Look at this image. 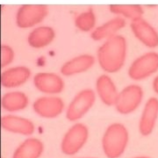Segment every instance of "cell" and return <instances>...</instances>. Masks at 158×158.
Instances as JSON below:
<instances>
[{"label": "cell", "mask_w": 158, "mask_h": 158, "mask_svg": "<svg viewBox=\"0 0 158 158\" xmlns=\"http://www.w3.org/2000/svg\"><path fill=\"white\" fill-rule=\"evenodd\" d=\"M125 26H126L125 19L120 16H117L94 29L91 34V38L97 41L106 40L112 36L116 35V34Z\"/></svg>", "instance_id": "cell-16"}, {"label": "cell", "mask_w": 158, "mask_h": 158, "mask_svg": "<svg viewBox=\"0 0 158 158\" xmlns=\"http://www.w3.org/2000/svg\"><path fill=\"white\" fill-rule=\"evenodd\" d=\"M130 28L137 40L149 48L158 47V32L143 18L133 20L130 23Z\"/></svg>", "instance_id": "cell-10"}, {"label": "cell", "mask_w": 158, "mask_h": 158, "mask_svg": "<svg viewBox=\"0 0 158 158\" xmlns=\"http://www.w3.org/2000/svg\"><path fill=\"white\" fill-rule=\"evenodd\" d=\"M0 125L5 131L22 135H31L35 130V126L31 120L16 115H6L2 117Z\"/></svg>", "instance_id": "cell-13"}, {"label": "cell", "mask_w": 158, "mask_h": 158, "mask_svg": "<svg viewBox=\"0 0 158 158\" xmlns=\"http://www.w3.org/2000/svg\"><path fill=\"white\" fill-rule=\"evenodd\" d=\"M95 57L92 55H80L67 61L62 65L60 72L64 77H71L84 73L93 67Z\"/></svg>", "instance_id": "cell-15"}, {"label": "cell", "mask_w": 158, "mask_h": 158, "mask_svg": "<svg viewBox=\"0 0 158 158\" xmlns=\"http://www.w3.org/2000/svg\"><path fill=\"white\" fill-rule=\"evenodd\" d=\"M143 89L138 84H129L119 92L115 102L116 111L122 115L134 113L143 100Z\"/></svg>", "instance_id": "cell-5"}, {"label": "cell", "mask_w": 158, "mask_h": 158, "mask_svg": "<svg viewBox=\"0 0 158 158\" xmlns=\"http://www.w3.org/2000/svg\"><path fill=\"white\" fill-rule=\"evenodd\" d=\"M64 102L56 95H48L38 98L33 104V110L36 114L45 119H55L63 113Z\"/></svg>", "instance_id": "cell-8"}, {"label": "cell", "mask_w": 158, "mask_h": 158, "mask_svg": "<svg viewBox=\"0 0 158 158\" xmlns=\"http://www.w3.org/2000/svg\"><path fill=\"white\" fill-rule=\"evenodd\" d=\"M14 51L7 45H2L0 48V65L5 68L13 63L14 60Z\"/></svg>", "instance_id": "cell-22"}, {"label": "cell", "mask_w": 158, "mask_h": 158, "mask_svg": "<svg viewBox=\"0 0 158 158\" xmlns=\"http://www.w3.org/2000/svg\"><path fill=\"white\" fill-rule=\"evenodd\" d=\"M158 71V53L150 51L145 53L132 62L127 74L134 81H142Z\"/></svg>", "instance_id": "cell-3"}, {"label": "cell", "mask_w": 158, "mask_h": 158, "mask_svg": "<svg viewBox=\"0 0 158 158\" xmlns=\"http://www.w3.org/2000/svg\"><path fill=\"white\" fill-rule=\"evenodd\" d=\"M89 137L86 125L77 123L67 131L62 140L61 150L66 156H74L83 149Z\"/></svg>", "instance_id": "cell-6"}, {"label": "cell", "mask_w": 158, "mask_h": 158, "mask_svg": "<svg viewBox=\"0 0 158 158\" xmlns=\"http://www.w3.org/2000/svg\"><path fill=\"white\" fill-rule=\"evenodd\" d=\"M80 158H96V157H80Z\"/></svg>", "instance_id": "cell-25"}, {"label": "cell", "mask_w": 158, "mask_h": 158, "mask_svg": "<svg viewBox=\"0 0 158 158\" xmlns=\"http://www.w3.org/2000/svg\"><path fill=\"white\" fill-rule=\"evenodd\" d=\"M95 88L96 93L104 105L107 106H114L119 92L110 76L106 74L99 76L96 80Z\"/></svg>", "instance_id": "cell-12"}, {"label": "cell", "mask_w": 158, "mask_h": 158, "mask_svg": "<svg viewBox=\"0 0 158 158\" xmlns=\"http://www.w3.org/2000/svg\"><path fill=\"white\" fill-rule=\"evenodd\" d=\"M29 98L22 92H11L1 99V106L7 112H19L28 106Z\"/></svg>", "instance_id": "cell-19"}, {"label": "cell", "mask_w": 158, "mask_h": 158, "mask_svg": "<svg viewBox=\"0 0 158 158\" xmlns=\"http://www.w3.org/2000/svg\"><path fill=\"white\" fill-rule=\"evenodd\" d=\"M129 141L127 128L121 123H113L102 138V149L107 158H119L127 149Z\"/></svg>", "instance_id": "cell-2"}, {"label": "cell", "mask_w": 158, "mask_h": 158, "mask_svg": "<svg viewBox=\"0 0 158 158\" xmlns=\"http://www.w3.org/2000/svg\"><path fill=\"white\" fill-rule=\"evenodd\" d=\"M127 55V42L123 35L116 34L106 40L97 51L100 68L109 74L119 72L125 65Z\"/></svg>", "instance_id": "cell-1"}, {"label": "cell", "mask_w": 158, "mask_h": 158, "mask_svg": "<svg viewBox=\"0 0 158 158\" xmlns=\"http://www.w3.org/2000/svg\"><path fill=\"white\" fill-rule=\"evenodd\" d=\"M96 102V92L92 89H84L72 99L65 115L69 121H77L92 108Z\"/></svg>", "instance_id": "cell-4"}, {"label": "cell", "mask_w": 158, "mask_h": 158, "mask_svg": "<svg viewBox=\"0 0 158 158\" xmlns=\"http://www.w3.org/2000/svg\"><path fill=\"white\" fill-rule=\"evenodd\" d=\"M109 10L113 14L122 16L131 20L142 18L144 14L143 8L140 5H110Z\"/></svg>", "instance_id": "cell-20"}, {"label": "cell", "mask_w": 158, "mask_h": 158, "mask_svg": "<svg viewBox=\"0 0 158 158\" xmlns=\"http://www.w3.org/2000/svg\"><path fill=\"white\" fill-rule=\"evenodd\" d=\"M43 142L37 138H28L15 150L13 158H40L43 154Z\"/></svg>", "instance_id": "cell-18"}, {"label": "cell", "mask_w": 158, "mask_h": 158, "mask_svg": "<svg viewBox=\"0 0 158 158\" xmlns=\"http://www.w3.org/2000/svg\"><path fill=\"white\" fill-rule=\"evenodd\" d=\"M133 158H151L150 156H135Z\"/></svg>", "instance_id": "cell-24"}, {"label": "cell", "mask_w": 158, "mask_h": 158, "mask_svg": "<svg viewBox=\"0 0 158 158\" xmlns=\"http://www.w3.org/2000/svg\"><path fill=\"white\" fill-rule=\"evenodd\" d=\"M56 37V32L51 27H39L34 29L27 37V42L34 48H43L50 45Z\"/></svg>", "instance_id": "cell-17"}, {"label": "cell", "mask_w": 158, "mask_h": 158, "mask_svg": "<svg viewBox=\"0 0 158 158\" xmlns=\"http://www.w3.org/2000/svg\"><path fill=\"white\" fill-rule=\"evenodd\" d=\"M34 85L36 89L46 95H58L65 89L63 78L54 72H38L34 76Z\"/></svg>", "instance_id": "cell-9"}, {"label": "cell", "mask_w": 158, "mask_h": 158, "mask_svg": "<svg viewBox=\"0 0 158 158\" xmlns=\"http://www.w3.org/2000/svg\"><path fill=\"white\" fill-rule=\"evenodd\" d=\"M48 14V8L45 5H25L19 9L16 23L19 27L28 28L40 24Z\"/></svg>", "instance_id": "cell-7"}, {"label": "cell", "mask_w": 158, "mask_h": 158, "mask_svg": "<svg viewBox=\"0 0 158 158\" xmlns=\"http://www.w3.org/2000/svg\"><path fill=\"white\" fill-rule=\"evenodd\" d=\"M31 74V70L26 66L10 68L1 73V85L5 88H17L21 86L28 81Z\"/></svg>", "instance_id": "cell-14"}, {"label": "cell", "mask_w": 158, "mask_h": 158, "mask_svg": "<svg viewBox=\"0 0 158 158\" xmlns=\"http://www.w3.org/2000/svg\"><path fill=\"white\" fill-rule=\"evenodd\" d=\"M158 120V99L149 98L144 106L139 121V132L144 137L149 136L156 127Z\"/></svg>", "instance_id": "cell-11"}, {"label": "cell", "mask_w": 158, "mask_h": 158, "mask_svg": "<svg viewBox=\"0 0 158 158\" xmlns=\"http://www.w3.org/2000/svg\"><path fill=\"white\" fill-rule=\"evenodd\" d=\"M96 25V15L93 9L89 8L87 11L80 13L75 19V26L82 32H90L93 30Z\"/></svg>", "instance_id": "cell-21"}, {"label": "cell", "mask_w": 158, "mask_h": 158, "mask_svg": "<svg viewBox=\"0 0 158 158\" xmlns=\"http://www.w3.org/2000/svg\"><path fill=\"white\" fill-rule=\"evenodd\" d=\"M152 87H153V91L158 95V75L153 79L152 82Z\"/></svg>", "instance_id": "cell-23"}]
</instances>
